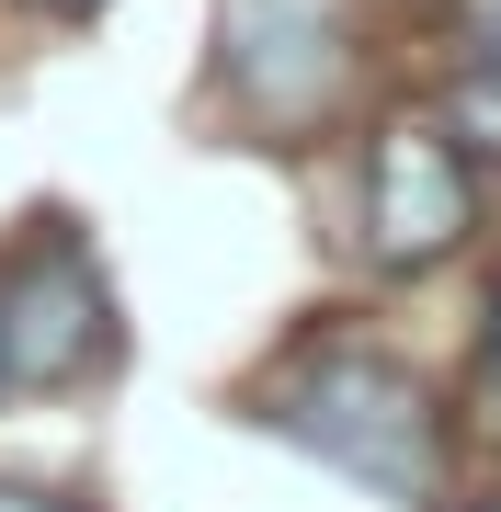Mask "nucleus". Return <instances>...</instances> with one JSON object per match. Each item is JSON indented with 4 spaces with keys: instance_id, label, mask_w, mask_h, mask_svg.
<instances>
[{
    "instance_id": "1",
    "label": "nucleus",
    "mask_w": 501,
    "mask_h": 512,
    "mask_svg": "<svg viewBox=\"0 0 501 512\" xmlns=\"http://www.w3.org/2000/svg\"><path fill=\"white\" fill-rule=\"evenodd\" d=\"M262 421H274L285 444H308V456H331L342 478L388 490V501H433L445 490V410H433V387L410 376L399 353H376V342L297 353V365L262 387Z\"/></svg>"
},
{
    "instance_id": "2",
    "label": "nucleus",
    "mask_w": 501,
    "mask_h": 512,
    "mask_svg": "<svg viewBox=\"0 0 501 512\" xmlns=\"http://www.w3.org/2000/svg\"><path fill=\"white\" fill-rule=\"evenodd\" d=\"M217 80L251 103V126L297 137L342 103L353 80V23L342 0H217Z\"/></svg>"
},
{
    "instance_id": "3",
    "label": "nucleus",
    "mask_w": 501,
    "mask_h": 512,
    "mask_svg": "<svg viewBox=\"0 0 501 512\" xmlns=\"http://www.w3.org/2000/svg\"><path fill=\"white\" fill-rule=\"evenodd\" d=\"M0 342H12V387H23V399H35V387L103 376V353H114V296H103L92 251H80L69 228L23 239V251L0 262Z\"/></svg>"
},
{
    "instance_id": "4",
    "label": "nucleus",
    "mask_w": 501,
    "mask_h": 512,
    "mask_svg": "<svg viewBox=\"0 0 501 512\" xmlns=\"http://www.w3.org/2000/svg\"><path fill=\"white\" fill-rule=\"evenodd\" d=\"M467 228H479L467 148L433 126V114H399V126L365 148V251L388 262V274H422V262H445Z\"/></svg>"
},
{
    "instance_id": "5",
    "label": "nucleus",
    "mask_w": 501,
    "mask_h": 512,
    "mask_svg": "<svg viewBox=\"0 0 501 512\" xmlns=\"http://www.w3.org/2000/svg\"><path fill=\"white\" fill-rule=\"evenodd\" d=\"M479 399L501 410V296H490V319H479Z\"/></svg>"
},
{
    "instance_id": "6",
    "label": "nucleus",
    "mask_w": 501,
    "mask_h": 512,
    "mask_svg": "<svg viewBox=\"0 0 501 512\" xmlns=\"http://www.w3.org/2000/svg\"><path fill=\"white\" fill-rule=\"evenodd\" d=\"M479 69L501 80V0H490V12H479Z\"/></svg>"
},
{
    "instance_id": "7",
    "label": "nucleus",
    "mask_w": 501,
    "mask_h": 512,
    "mask_svg": "<svg viewBox=\"0 0 501 512\" xmlns=\"http://www.w3.org/2000/svg\"><path fill=\"white\" fill-rule=\"evenodd\" d=\"M0 512H57V501H35V490H0Z\"/></svg>"
},
{
    "instance_id": "8",
    "label": "nucleus",
    "mask_w": 501,
    "mask_h": 512,
    "mask_svg": "<svg viewBox=\"0 0 501 512\" xmlns=\"http://www.w3.org/2000/svg\"><path fill=\"white\" fill-rule=\"evenodd\" d=\"M0 399H23V387H12V342H0Z\"/></svg>"
},
{
    "instance_id": "9",
    "label": "nucleus",
    "mask_w": 501,
    "mask_h": 512,
    "mask_svg": "<svg viewBox=\"0 0 501 512\" xmlns=\"http://www.w3.org/2000/svg\"><path fill=\"white\" fill-rule=\"evenodd\" d=\"M57 12H103V0H57Z\"/></svg>"
},
{
    "instance_id": "10",
    "label": "nucleus",
    "mask_w": 501,
    "mask_h": 512,
    "mask_svg": "<svg viewBox=\"0 0 501 512\" xmlns=\"http://www.w3.org/2000/svg\"><path fill=\"white\" fill-rule=\"evenodd\" d=\"M479 512H501V501H479Z\"/></svg>"
}]
</instances>
